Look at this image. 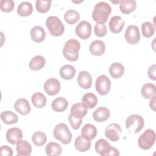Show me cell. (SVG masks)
<instances>
[{
	"label": "cell",
	"mask_w": 156,
	"mask_h": 156,
	"mask_svg": "<svg viewBox=\"0 0 156 156\" xmlns=\"http://www.w3.org/2000/svg\"><path fill=\"white\" fill-rule=\"evenodd\" d=\"M111 12L110 5L104 1H101L95 5L92 12V18L97 23L104 24L107 21Z\"/></svg>",
	"instance_id": "6da1fadb"
},
{
	"label": "cell",
	"mask_w": 156,
	"mask_h": 156,
	"mask_svg": "<svg viewBox=\"0 0 156 156\" xmlns=\"http://www.w3.org/2000/svg\"><path fill=\"white\" fill-rule=\"evenodd\" d=\"M80 48L79 42L75 39H69L65 43L63 48V55L65 58L71 62H76L79 58Z\"/></svg>",
	"instance_id": "7a4b0ae2"
},
{
	"label": "cell",
	"mask_w": 156,
	"mask_h": 156,
	"mask_svg": "<svg viewBox=\"0 0 156 156\" xmlns=\"http://www.w3.org/2000/svg\"><path fill=\"white\" fill-rule=\"evenodd\" d=\"M53 135L55 139L64 144H69L72 139V134L68 126L64 123H60L55 126Z\"/></svg>",
	"instance_id": "3957f363"
},
{
	"label": "cell",
	"mask_w": 156,
	"mask_h": 156,
	"mask_svg": "<svg viewBox=\"0 0 156 156\" xmlns=\"http://www.w3.org/2000/svg\"><path fill=\"white\" fill-rule=\"evenodd\" d=\"M46 25L49 33L55 37L61 36L65 30V26L61 20L55 16H50L46 20Z\"/></svg>",
	"instance_id": "277c9868"
},
{
	"label": "cell",
	"mask_w": 156,
	"mask_h": 156,
	"mask_svg": "<svg viewBox=\"0 0 156 156\" xmlns=\"http://www.w3.org/2000/svg\"><path fill=\"white\" fill-rule=\"evenodd\" d=\"M155 141V132L151 129L146 130L139 137L138 144L140 148L143 150H147L151 148Z\"/></svg>",
	"instance_id": "5b68a950"
},
{
	"label": "cell",
	"mask_w": 156,
	"mask_h": 156,
	"mask_svg": "<svg viewBox=\"0 0 156 156\" xmlns=\"http://www.w3.org/2000/svg\"><path fill=\"white\" fill-rule=\"evenodd\" d=\"M143 118L139 115L133 114L129 116L126 120V127L130 132L138 133L144 127Z\"/></svg>",
	"instance_id": "8992f818"
},
{
	"label": "cell",
	"mask_w": 156,
	"mask_h": 156,
	"mask_svg": "<svg viewBox=\"0 0 156 156\" xmlns=\"http://www.w3.org/2000/svg\"><path fill=\"white\" fill-rule=\"evenodd\" d=\"M95 88L97 92L102 96L107 94L111 88V82L105 75L98 76L96 80Z\"/></svg>",
	"instance_id": "52a82bcc"
},
{
	"label": "cell",
	"mask_w": 156,
	"mask_h": 156,
	"mask_svg": "<svg viewBox=\"0 0 156 156\" xmlns=\"http://www.w3.org/2000/svg\"><path fill=\"white\" fill-rule=\"evenodd\" d=\"M125 39L130 44H135L139 42L140 40V30L135 25L129 26L125 32Z\"/></svg>",
	"instance_id": "ba28073f"
},
{
	"label": "cell",
	"mask_w": 156,
	"mask_h": 156,
	"mask_svg": "<svg viewBox=\"0 0 156 156\" xmlns=\"http://www.w3.org/2000/svg\"><path fill=\"white\" fill-rule=\"evenodd\" d=\"M121 133L122 130L121 126L115 122L108 125L105 130V136L112 141H118Z\"/></svg>",
	"instance_id": "9c48e42d"
},
{
	"label": "cell",
	"mask_w": 156,
	"mask_h": 156,
	"mask_svg": "<svg viewBox=\"0 0 156 156\" xmlns=\"http://www.w3.org/2000/svg\"><path fill=\"white\" fill-rule=\"evenodd\" d=\"M91 32V24L87 21H80L75 28L76 35L83 40H86L90 37Z\"/></svg>",
	"instance_id": "30bf717a"
},
{
	"label": "cell",
	"mask_w": 156,
	"mask_h": 156,
	"mask_svg": "<svg viewBox=\"0 0 156 156\" xmlns=\"http://www.w3.org/2000/svg\"><path fill=\"white\" fill-rule=\"evenodd\" d=\"M44 90L49 96L55 95L60 90V83L57 79L55 78H49L44 84Z\"/></svg>",
	"instance_id": "8fae6325"
},
{
	"label": "cell",
	"mask_w": 156,
	"mask_h": 156,
	"mask_svg": "<svg viewBox=\"0 0 156 156\" xmlns=\"http://www.w3.org/2000/svg\"><path fill=\"white\" fill-rule=\"evenodd\" d=\"M22 130L18 127H12L9 129L5 135L7 141L12 144H16L23 139Z\"/></svg>",
	"instance_id": "7c38bea8"
},
{
	"label": "cell",
	"mask_w": 156,
	"mask_h": 156,
	"mask_svg": "<svg viewBox=\"0 0 156 156\" xmlns=\"http://www.w3.org/2000/svg\"><path fill=\"white\" fill-rule=\"evenodd\" d=\"M112 147L110 143L103 138L98 140L95 143V150L96 152L102 156L110 155Z\"/></svg>",
	"instance_id": "4fadbf2b"
},
{
	"label": "cell",
	"mask_w": 156,
	"mask_h": 156,
	"mask_svg": "<svg viewBox=\"0 0 156 156\" xmlns=\"http://www.w3.org/2000/svg\"><path fill=\"white\" fill-rule=\"evenodd\" d=\"M125 22L122 17L119 16H114L110 20L108 26L111 32L115 34H118L121 32L124 27Z\"/></svg>",
	"instance_id": "5bb4252c"
},
{
	"label": "cell",
	"mask_w": 156,
	"mask_h": 156,
	"mask_svg": "<svg viewBox=\"0 0 156 156\" xmlns=\"http://www.w3.org/2000/svg\"><path fill=\"white\" fill-rule=\"evenodd\" d=\"M77 80L79 85L83 89L90 88L92 84L91 76L86 71H82L79 73Z\"/></svg>",
	"instance_id": "9a60e30c"
},
{
	"label": "cell",
	"mask_w": 156,
	"mask_h": 156,
	"mask_svg": "<svg viewBox=\"0 0 156 156\" xmlns=\"http://www.w3.org/2000/svg\"><path fill=\"white\" fill-rule=\"evenodd\" d=\"M15 109L22 115H26L30 111V106L29 101L24 98H20L16 101L14 104Z\"/></svg>",
	"instance_id": "2e32d148"
},
{
	"label": "cell",
	"mask_w": 156,
	"mask_h": 156,
	"mask_svg": "<svg viewBox=\"0 0 156 156\" xmlns=\"http://www.w3.org/2000/svg\"><path fill=\"white\" fill-rule=\"evenodd\" d=\"M89 51L93 55L101 56L103 55L105 51V44L101 40H94L90 44Z\"/></svg>",
	"instance_id": "e0dca14e"
},
{
	"label": "cell",
	"mask_w": 156,
	"mask_h": 156,
	"mask_svg": "<svg viewBox=\"0 0 156 156\" xmlns=\"http://www.w3.org/2000/svg\"><path fill=\"white\" fill-rule=\"evenodd\" d=\"M17 156H29L32 152V146L26 140H21L16 144Z\"/></svg>",
	"instance_id": "ac0fdd59"
},
{
	"label": "cell",
	"mask_w": 156,
	"mask_h": 156,
	"mask_svg": "<svg viewBox=\"0 0 156 156\" xmlns=\"http://www.w3.org/2000/svg\"><path fill=\"white\" fill-rule=\"evenodd\" d=\"M110 111L107 108L100 107L94 111L93 113V117L96 121L102 122L107 120L110 116Z\"/></svg>",
	"instance_id": "d6986e66"
},
{
	"label": "cell",
	"mask_w": 156,
	"mask_h": 156,
	"mask_svg": "<svg viewBox=\"0 0 156 156\" xmlns=\"http://www.w3.org/2000/svg\"><path fill=\"white\" fill-rule=\"evenodd\" d=\"M30 37L32 40L36 43H41L44 41L46 33L43 28L39 26L33 27L30 30Z\"/></svg>",
	"instance_id": "ffe728a7"
},
{
	"label": "cell",
	"mask_w": 156,
	"mask_h": 156,
	"mask_svg": "<svg viewBox=\"0 0 156 156\" xmlns=\"http://www.w3.org/2000/svg\"><path fill=\"white\" fill-rule=\"evenodd\" d=\"M70 113L76 118H83L87 113V108L82 103H76L72 105Z\"/></svg>",
	"instance_id": "44dd1931"
},
{
	"label": "cell",
	"mask_w": 156,
	"mask_h": 156,
	"mask_svg": "<svg viewBox=\"0 0 156 156\" xmlns=\"http://www.w3.org/2000/svg\"><path fill=\"white\" fill-rule=\"evenodd\" d=\"M96 127L91 124H86L82 129L81 135L87 140H92L96 137Z\"/></svg>",
	"instance_id": "7402d4cb"
},
{
	"label": "cell",
	"mask_w": 156,
	"mask_h": 156,
	"mask_svg": "<svg viewBox=\"0 0 156 156\" xmlns=\"http://www.w3.org/2000/svg\"><path fill=\"white\" fill-rule=\"evenodd\" d=\"M74 146L79 152H86L90 149L91 142L84 138L82 135H79L75 140Z\"/></svg>",
	"instance_id": "603a6c76"
},
{
	"label": "cell",
	"mask_w": 156,
	"mask_h": 156,
	"mask_svg": "<svg viewBox=\"0 0 156 156\" xmlns=\"http://www.w3.org/2000/svg\"><path fill=\"white\" fill-rule=\"evenodd\" d=\"M136 7V1L134 0H122L119 2L120 11L124 14L133 12Z\"/></svg>",
	"instance_id": "cb8c5ba5"
},
{
	"label": "cell",
	"mask_w": 156,
	"mask_h": 156,
	"mask_svg": "<svg viewBox=\"0 0 156 156\" xmlns=\"http://www.w3.org/2000/svg\"><path fill=\"white\" fill-rule=\"evenodd\" d=\"M61 77L65 80L72 79L76 74V69L70 65H65L62 66L59 71Z\"/></svg>",
	"instance_id": "d4e9b609"
},
{
	"label": "cell",
	"mask_w": 156,
	"mask_h": 156,
	"mask_svg": "<svg viewBox=\"0 0 156 156\" xmlns=\"http://www.w3.org/2000/svg\"><path fill=\"white\" fill-rule=\"evenodd\" d=\"M68 105V102L67 100L63 97L55 99L51 104L52 108L56 112H62L65 111L67 108Z\"/></svg>",
	"instance_id": "484cf974"
},
{
	"label": "cell",
	"mask_w": 156,
	"mask_h": 156,
	"mask_svg": "<svg viewBox=\"0 0 156 156\" xmlns=\"http://www.w3.org/2000/svg\"><path fill=\"white\" fill-rule=\"evenodd\" d=\"M124 73V66L118 62L112 63L109 68V73L110 76L114 79H118L121 77Z\"/></svg>",
	"instance_id": "4316f807"
},
{
	"label": "cell",
	"mask_w": 156,
	"mask_h": 156,
	"mask_svg": "<svg viewBox=\"0 0 156 156\" xmlns=\"http://www.w3.org/2000/svg\"><path fill=\"white\" fill-rule=\"evenodd\" d=\"M82 103L87 108H93L98 104V98L93 93H87L83 96Z\"/></svg>",
	"instance_id": "83f0119b"
},
{
	"label": "cell",
	"mask_w": 156,
	"mask_h": 156,
	"mask_svg": "<svg viewBox=\"0 0 156 156\" xmlns=\"http://www.w3.org/2000/svg\"><path fill=\"white\" fill-rule=\"evenodd\" d=\"M45 58L40 55L34 57L29 63V67L30 69L37 71L41 69L45 65Z\"/></svg>",
	"instance_id": "f1b7e54d"
},
{
	"label": "cell",
	"mask_w": 156,
	"mask_h": 156,
	"mask_svg": "<svg viewBox=\"0 0 156 156\" xmlns=\"http://www.w3.org/2000/svg\"><path fill=\"white\" fill-rule=\"evenodd\" d=\"M31 101L34 107L38 108L44 107L47 101L45 96L40 92H36L33 94L31 97Z\"/></svg>",
	"instance_id": "f546056e"
},
{
	"label": "cell",
	"mask_w": 156,
	"mask_h": 156,
	"mask_svg": "<svg viewBox=\"0 0 156 156\" xmlns=\"http://www.w3.org/2000/svg\"><path fill=\"white\" fill-rule=\"evenodd\" d=\"M33 7L30 2L25 1L20 3L17 8V13L21 16H27L32 14Z\"/></svg>",
	"instance_id": "4dcf8cb0"
},
{
	"label": "cell",
	"mask_w": 156,
	"mask_h": 156,
	"mask_svg": "<svg viewBox=\"0 0 156 156\" xmlns=\"http://www.w3.org/2000/svg\"><path fill=\"white\" fill-rule=\"evenodd\" d=\"M141 93L143 97L145 99H150L155 96V85L153 83H147L143 85Z\"/></svg>",
	"instance_id": "1f68e13d"
},
{
	"label": "cell",
	"mask_w": 156,
	"mask_h": 156,
	"mask_svg": "<svg viewBox=\"0 0 156 156\" xmlns=\"http://www.w3.org/2000/svg\"><path fill=\"white\" fill-rule=\"evenodd\" d=\"M45 151L48 155H59L62 154V149L58 143L50 142L46 146Z\"/></svg>",
	"instance_id": "d6a6232c"
},
{
	"label": "cell",
	"mask_w": 156,
	"mask_h": 156,
	"mask_svg": "<svg viewBox=\"0 0 156 156\" xmlns=\"http://www.w3.org/2000/svg\"><path fill=\"white\" fill-rule=\"evenodd\" d=\"M1 118L4 123L12 124L16 123L18 121V116L11 111H4L1 113Z\"/></svg>",
	"instance_id": "836d02e7"
},
{
	"label": "cell",
	"mask_w": 156,
	"mask_h": 156,
	"mask_svg": "<svg viewBox=\"0 0 156 156\" xmlns=\"http://www.w3.org/2000/svg\"><path fill=\"white\" fill-rule=\"evenodd\" d=\"M65 21L69 24H74L76 23L79 18L80 15L76 10H68L64 15Z\"/></svg>",
	"instance_id": "e575fe53"
},
{
	"label": "cell",
	"mask_w": 156,
	"mask_h": 156,
	"mask_svg": "<svg viewBox=\"0 0 156 156\" xmlns=\"http://www.w3.org/2000/svg\"><path fill=\"white\" fill-rule=\"evenodd\" d=\"M32 140L35 145L40 147L45 144L47 140V137L44 132L41 131H37L33 133Z\"/></svg>",
	"instance_id": "d590c367"
},
{
	"label": "cell",
	"mask_w": 156,
	"mask_h": 156,
	"mask_svg": "<svg viewBox=\"0 0 156 156\" xmlns=\"http://www.w3.org/2000/svg\"><path fill=\"white\" fill-rule=\"evenodd\" d=\"M141 32L144 37L150 38L154 34L155 26L152 23L146 21L141 25Z\"/></svg>",
	"instance_id": "8d00e7d4"
},
{
	"label": "cell",
	"mask_w": 156,
	"mask_h": 156,
	"mask_svg": "<svg viewBox=\"0 0 156 156\" xmlns=\"http://www.w3.org/2000/svg\"><path fill=\"white\" fill-rule=\"evenodd\" d=\"M51 5V1H42V0H37L35 2V7L37 10L41 13H44L48 12L50 9Z\"/></svg>",
	"instance_id": "74e56055"
},
{
	"label": "cell",
	"mask_w": 156,
	"mask_h": 156,
	"mask_svg": "<svg viewBox=\"0 0 156 156\" xmlns=\"http://www.w3.org/2000/svg\"><path fill=\"white\" fill-rule=\"evenodd\" d=\"M15 3L12 0H1L0 1V9L2 12H10L14 8Z\"/></svg>",
	"instance_id": "f35d334b"
},
{
	"label": "cell",
	"mask_w": 156,
	"mask_h": 156,
	"mask_svg": "<svg viewBox=\"0 0 156 156\" xmlns=\"http://www.w3.org/2000/svg\"><path fill=\"white\" fill-rule=\"evenodd\" d=\"M94 34L99 37H104L107 32V27L105 24L96 23L94 27Z\"/></svg>",
	"instance_id": "ab89813d"
},
{
	"label": "cell",
	"mask_w": 156,
	"mask_h": 156,
	"mask_svg": "<svg viewBox=\"0 0 156 156\" xmlns=\"http://www.w3.org/2000/svg\"><path fill=\"white\" fill-rule=\"evenodd\" d=\"M68 120L72 128L74 130L78 129L82 122V118H76L71 114L68 116Z\"/></svg>",
	"instance_id": "60d3db41"
},
{
	"label": "cell",
	"mask_w": 156,
	"mask_h": 156,
	"mask_svg": "<svg viewBox=\"0 0 156 156\" xmlns=\"http://www.w3.org/2000/svg\"><path fill=\"white\" fill-rule=\"evenodd\" d=\"M1 155L2 156H12L13 155V150L11 147L8 146H2L0 149Z\"/></svg>",
	"instance_id": "b9f144b4"
},
{
	"label": "cell",
	"mask_w": 156,
	"mask_h": 156,
	"mask_svg": "<svg viewBox=\"0 0 156 156\" xmlns=\"http://www.w3.org/2000/svg\"><path fill=\"white\" fill-rule=\"evenodd\" d=\"M155 71H156V65L154 64L151 66L147 71V75L149 78L153 80H156V76H155Z\"/></svg>",
	"instance_id": "7bdbcfd3"
},
{
	"label": "cell",
	"mask_w": 156,
	"mask_h": 156,
	"mask_svg": "<svg viewBox=\"0 0 156 156\" xmlns=\"http://www.w3.org/2000/svg\"><path fill=\"white\" fill-rule=\"evenodd\" d=\"M149 106L151 109H152L154 111L155 110V96H153L151 98L149 102Z\"/></svg>",
	"instance_id": "ee69618b"
}]
</instances>
